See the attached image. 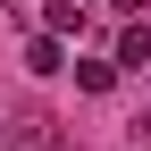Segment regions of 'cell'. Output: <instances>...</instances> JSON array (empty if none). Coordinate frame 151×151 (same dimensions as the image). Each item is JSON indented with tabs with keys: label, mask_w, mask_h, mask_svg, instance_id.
<instances>
[{
	"label": "cell",
	"mask_w": 151,
	"mask_h": 151,
	"mask_svg": "<svg viewBox=\"0 0 151 151\" xmlns=\"http://www.w3.org/2000/svg\"><path fill=\"white\" fill-rule=\"evenodd\" d=\"M59 59H67L59 34H34V42H25V67H34V76H59Z\"/></svg>",
	"instance_id": "obj_1"
},
{
	"label": "cell",
	"mask_w": 151,
	"mask_h": 151,
	"mask_svg": "<svg viewBox=\"0 0 151 151\" xmlns=\"http://www.w3.org/2000/svg\"><path fill=\"white\" fill-rule=\"evenodd\" d=\"M118 67H151V25H126L118 34Z\"/></svg>",
	"instance_id": "obj_2"
},
{
	"label": "cell",
	"mask_w": 151,
	"mask_h": 151,
	"mask_svg": "<svg viewBox=\"0 0 151 151\" xmlns=\"http://www.w3.org/2000/svg\"><path fill=\"white\" fill-rule=\"evenodd\" d=\"M76 84H84V92H109V84H118V67H109V59H84V67H76Z\"/></svg>",
	"instance_id": "obj_3"
},
{
	"label": "cell",
	"mask_w": 151,
	"mask_h": 151,
	"mask_svg": "<svg viewBox=\"0 0 151 151\" xmlns=\"http://www.w3.org/2000/svg\"><path fill=\"white\" fill-rule=\"evenodd\" d=\"M109 9H134V0H109Z\"/></svg>",
	"instance_id": "obj_4"
},
{
	"label": "cell",
	"mask_w": 151,
	"mask_h": 151,
	"mask_svg": "<svg viewBox=\"0 0 151 151\" xmlns=\"http://www.w3.org/2000/svg\"><path fill=\"white\" fill-rule=\"evenodd\" d=\"M0 151H9V126H0Z\"/></svg>",
	"instance_id": "obj_5"
},
{
	"label": "cell",
	"mask_w": 151,
	"mask_h": 151,
	"mask_svg": "<svg viewBox=\"0 0 151 151\" xmlns=\"http://www.w3.org/2000/svg\"><path fill=\"white\" fill-rule=\"evenodd\" d=\"M0 9H9V0H0Z\"/></svg>",
	"instance_id": "obj_6"
}]
</instances>
